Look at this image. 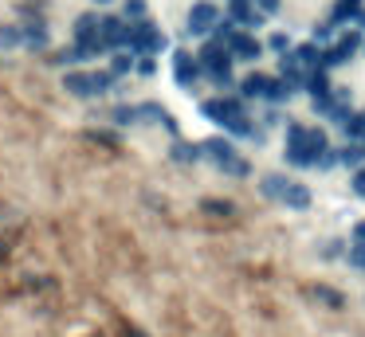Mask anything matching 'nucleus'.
<instances>
[{"instance_id": "6", "label": "nucleus", "mask_w": 365, "mask_h": 337, "mask_svg": "<svg viewBox=\"0 0 365 337\" xmlns=\"http://www.w3.org/2000/svg\"><path fill=\"white\" fill-rule=\"evenodd\" d=\"M110 4H118V0H91V8H103V12H110Z\"/></svg>"}, {"instance_id": "3", "label": "nucleus", "mask_w": 365, "mask_h": 337, "mask_svg": "<svg viewBox=\"0 0 365 337\" xmlns=\"http://www.w3.org/2000/svg\"><path fill=\"white\" fill-rule=\"evenodd\" d=\"M200 75H205V71H200V59H197V55L173 51V78L185 86V90H192V86L200 83Z\"/></svg>"}, {"instance_id": "1", "label": "nucleus", "mask_w": 365, "mask_h": 337, "mask_svg": "<svg viewBox=\"0 0 365 337\" xmlns=\"http://www.w3.org/2000/svg\"><path fill=\"white\" fill-rule=\"evenodd\" d=\"M63 90L71 94V98H79V102H91V98H103V94H110L114 86H118V78L110 75L106 67H67L63 71Z\"/></svg>"}, {"instance_id": "4", "label": "nucleus", "mask_w": 365, "mask_h": 337, "mask_svg": "<svg viewBox=\"0 0 365 337\" xmlns=\"http://www.w3.org/2000/svg\"><path fill=\"white\" fill-rule=\"evenodd\" d=\"M20 28H24V51H51V31L43 20H24Z\"/></svg>"}, {"instance_id": "5", "label": "nucleus", "mask_w": 365, "mask_h": 337, "mask_svg": "<svg viewBox=\"0 0 365 337\" xmlns=\"http://www.w3.org/2000/svg\"><path fill=\"white\" fill-rule=\"evenodd\" d=\"M0 51H24V28H20V20L0 24Z\"/></svg>"}, {"instance_id": "2", "label": "nucleus", "mask_w": 365, "mask_h": 337, "mask_svg": "<svg viewBox=\"0 0 365 337\" xmlns=\"http://www.w3.org/2000/svg\"><path fill=\"white\" fill-rule=\"evenodd\" d=\"M189 31L192 36H212L216 28H220V12H216V4H208V0H200V4L189 8Z\"/></svg>"}]
</instances>
